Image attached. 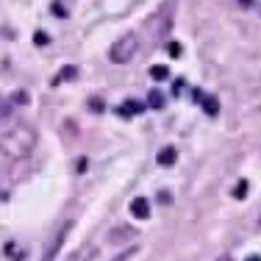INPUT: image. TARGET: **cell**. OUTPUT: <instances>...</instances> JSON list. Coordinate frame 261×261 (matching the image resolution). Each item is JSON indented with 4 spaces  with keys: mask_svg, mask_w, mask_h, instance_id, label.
Wrapping results in <instances>:
<instances>
[{
    "mask_svg": "<svg viewBox=\"0 0 261 261\" xmlns=\"http://www.w3.org/2000/svg\"><path fill=\"white\" fill-rule=\"evenodd\" d=\"M233 197H236V200H245V197H247V181H239L233 186Z\"/></svg>",
    "mask_w": 261,
    "mask_h": 261,
    "instance_id": "12",
    "label": "cell"
},
{
    "mask_svg": "<svg viewBox=\"0 0 261 261\" xmlns=\"http://www.w3.org/2000/svg\"><path fill=\"white\" fill-rule=\"evenodd\" d=\"M14 103H28V95H25V92H17V95H14Z\"/></svg>",
    "mask_w": 261,
    "mask_h": 261,
    "instance_id": "16",
    "label": "cell"
},
{
    "mask_svg": "<svg viewBox=\"0 0 261 261\" xmlns=\"http://www.w3.org/2000/svg\"><path fill=\"white\" fill-rule=\"evenodd\" d=\"M156 161H159L161 167H172V164L178 161V150H175L172 145L161 147V150H159V156H156Z\"/></svg>",
    "mask_w": 261,
    "mask_h": 261,
    "instance_id": "5",
    "label": "cell"
},
{
    "mask_svg": "<svg viewBox=\"0 0 261 261\" xmlns=\"http://www.w3.org/2000/svg\"><path fill=\"white\" fill-rule=\"evenodd\" d=\"M245 261H261V256H250V258H245Z\"/></svg>",
    "mask_w": 261,
    "mask_h": 261,
    "instance_id": "19",
    "label": "cell"
},
{
    "mask_svg": "<svg viewBox=\"0 0 261 261\" xmlns=\"http://www.w3.org/2000/svg\"><path fill=\"white\" fill-rule=\"evenodd\" d=\"M150 78L153 81H167L170 78V70H167L164 64H156V67H150Z\"/></svg>",
    "mask_w": 261,
    "mask_h": 261,
    "instance_id": "8",
    "label": "cell"
},
{
    "mask_svg": "<svg viewBox=\"0 0 261 261\" xmlns=\"http://www.w3.org/2000/svg\"><path fill=\"white\" fill-rule=\"evenodd\" d=\"M34 42H36V45H47L50 39H47V34H42V31H36V34H34Z\"/></svg>",
    "mask_w": 261,
    "mask_h": 261,
    "instance_id": "15",
    "label": "cell"
},
{
    "mask_svg": "<svg viewBox=\"0 0 261 261\" xmlns=\"http://www.w3.org/2000/svg\"><path fill=\"white\" fill-rule=\"evenodd\" d=\"M136 47H139V39H136L134 34H125L109 47V59L114 61V64H128V61L134 59Z\"/></svg>",
    "mask_w": 261,
    "mask_h": 261,
    "instance_id": "2",
    "label": "cell"
},
{
    "mask_svg": "<svg viewBox=\"0 0 261 261\" xmlns=\"http://www.w3.org/2000/svg\"><path fill=\"white\" fill-rule=\"evenodd\" d=\"M70 228H72V222H64V225L53 233V239H50V245H47V253H45V258H42V261H53L56 256H59L61 245H64V239H67V233H70Z\"/></svg>",
    "mask_w": 261,
    "mask_h": 261,
    "instance_id": "3",
    "label": "cell"
},
{
    "mask_svg": "<svg viewBox=\"0 0 261 261\" xmlns=\"http://www.w3.org/2000/svg\"><path fill=\"white\" fill-rule=\"evenodd\" d=\"M142 109H145V106H142L139 100H125L117 111H120V117H134V114H139Z\"/></svg>",
    "mask_w": 261,
    "mask_h": 261,
    "instance_id": "7",
    "label": "cell"
},
{
    "mask_svg": "<svg viewBox=\"0 0 261 261\" xmlns=\"http://www.w3.org/2000/svg\"><path fill=\"white\" fill-rule=\"evenodd\" d=\"M167 53L178 59V56H181V45H178V42H170V45H167Z\"/></svg>",
    "mask_w": 261,
    "mask_h": 261,
    "instance_id": "14",
    "label": "cell"
},
{
    "mask_svg": "<svg viewBox=\"0 0 261 261\" xmlns=\"http://www.w3.org/2000/svg\"><path fill=\"white\" fill-rule=\"evenodd\" d=\"M147 106H153V109H164V95H159V92H150V97H147Z\"/></svg>",
    "mask_w": 261,
    "mask_h": 261,
    "instance_id": "11",
    "label": "cell"
},
{
    "mask_svg": "<svg viewBox=\"0 0 261 261\" xmlns=\"http://www.w3.org/2000/svg\"><path fill=\"white\" fill-rule=\"evenodd\" d=\"M239 3H242V6H250V0H239Z\"/></svg>",
    "mask_w": 261,
    "mask_h": 261,
    "instance_id": "20",
    "label": "cell"
},
{
    "mask_svg": "<svg viewBox=\"0 0 261 261\" xmlns=\"http://www.w3.org/2000/svg\"><path fill=\"white\" fill-rule=\"evenodd\" d=\"M89 106H92V111H103V103L97 100V97H92V103H89Z\"/></svg>",
    "mask_w": 261,
    "mask_h": 261,
    "instance_id": "17",
    "label": "cell"
},
{
    "mask_svg": "<svg viewBox=\"0 0 261 261\" xmlns=\"http://www.w3.org/2000/svg\"><path fill=\"white\" fill-rule=\"evenodd\" d=\"M36 147V130L25 125V122H20V125L9 128L3 136H0V150L6 153L9 159H28L31 153H34Z\"/></svg>",
    "mask_w": 261,
    "mask_h": 261,
    "instance_id": "1",
    "label": "cell"
},
{
    "mask_svg": "<svg viewBox=\"0 0 261 261\" xmlns=\"http://www.w3.org/2000/svg\"><path fill=\"white\" fill-rule=\"evenodd\" d=\"M95 253H97L95 247H84V250H78L70 261H92V258H95Z\"/></svg>",
    "mask_w": 261,
    "mask_h": 261,
    "instance_id": "9",
    "label": "cell"
},
{
    "mask_svg": "<svg viewBox=\"0 0 261 261\" xmlns=\"http://www.w3.org/2000/svg\"><path fill=\"white\" fill-rule=\"evenodd\" d=\"M6 120H11V103L0 100V122H6Z\"/></svg>",
    "mask_w": 261,
    "mask_h": 261,
    "instance_id": "13",
    "label": "cell"
},
{
    "mask_svg": "<svg viewBox=\"0 0 261 261\" xmlns=\"http://www.w3.org/2000/svg\"><path fill=\"white\" fill-rule=\"evenodd\" d=\"M86 167H89V161H86V159H81V161H78V172H84Z\"/></svg>",
    "mask_w": 261,
    "mask_h": 261,
    "instance_id": "18",
    "label": "cell"
},
{
    "mask_svg": "<svg viewBox=\"0 0 261 261\" xmlns=\"http://www.w3.org/2000/svg\"><path fill=\"white\" fill-rule=\"evenodd\" d=\"M197 100H200L203 111H206L208 117H217V114H220V103H217L214 97H208V95H197Z\"/></svg>",
    "mask_w": 261,
    "mask_h": 261,
    "instance_id": "6",
    "label": "cell"
},
{
    "mask_svg": "<svg viewBox=\"0 0 261 261\" xmlns=\"http://www.w3.org/2000/svg\"><path fill=\"white\" fill-rule=\"evenodd\" d=\"M75 75H78V70H75V67H64V70L59 72V78H56V84H61V81H72Z\"/></svg>",
    "mask_w": 261,
    "mask_h": 261,
    "instance_id": "10",
    "label": "cell"
},
{
    "mask_svg": "<svg viewBox=\"0 0 261 261\" xmlns=\"http://www.w3.org/2000/svg\"><path fill=\"white\" fill-rule=\"evenodd\" d=\"M130 217L147 220V217H150V200H147V197H134V200H130Z\"/></svg>",
    "mask_w": 261,
    "mask_h": 261,
    "instance_id": "4",
    "label": "cell"
}]
</instances>
